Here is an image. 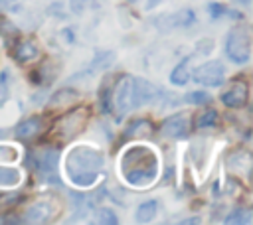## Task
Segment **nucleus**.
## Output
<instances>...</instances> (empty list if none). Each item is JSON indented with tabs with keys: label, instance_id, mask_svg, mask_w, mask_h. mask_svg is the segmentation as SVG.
Instances as JSON below:
<instances>
[{
	"label": "nucleus",
	"instance_id": "1",
	"mask_svg": "<svg viewBox=\"0 0 253 225\" xmlns=\"http://www.w3.org/2000/svg\"><path fill=\"white\" fill-rule=\"evenodd\" d=\"M121 172L126 184L134 188H146L158 176V156L148 146L134 144L125 150L121 158Z\"/></svg>",
	"mask_w": 253,
	"mask_h": 225
},
{
	"label": "nucleus",
	"instance_id": "2",
	"mask_svg": "<svg viewBox=\"0 0 253 225\" xmlns=\"http://www.w3.org/2000/svg\"><path fill=\"white\" fill-rule=\"evenodd\" d=\"M105 158L97 148L79 144L71 148L65 156V174L71 184L77 188H89L97 182L99 172L103 170Z\"/></svg>",
	"mask_w": 253,
	"mask_h": 225
},
{
	"label": "nucleus",
	"instance_id": "3",
	"mask_svg": "<svg viewBox=\"0 0 253 225\" xmlns=\"http://www.w3.org/2000/svg\"><path fill=\"white\" fill-rule=\"evenodd\" d=\"M225 55L235 65H245L251 59V30L247 24L233 26L225 36Z\"/></svg>",
	"mask_w": 253,
	"mask_h": 225
},
{
	"label": "nucleus",
	"instance_id": "4",
	"mask_svg": "<svg viewBox=\"0 0 253 225\" xmlns=\"http://www.w3.org/2000/svg\"><path fill=\"white\" fill-rule=\"evenodd\" d=\"M192 79L202 87H219L225 79V67L217 59H210L192 69Z\"/></svg>",
	"mask_w": 253,
	"mask_h": 225
},
{
	"label": "nucleus",
	"instance_id": "5",
	"mask_svg": "<svg viewBox=\"0 0 253 225\" xmlns=\"http://www.w3.org/2000/svg\"><path fill=\"white\" fill-rule=\"evenodd\" d=\"M194 22H196V12L192 8H182L172 14H160L154 20L158 32H162V34H168L172 30H186V28L194 26Z\"/></svg>",
	"mask_w": 253,
	"mask_h": 225
},
{
	"label": "nucleus",
	"instance_id": "6",
	"mask_svg": "<svg viewBox=\"0 0 253 225\" xmlns=\"http://www.w3.org/2000/svg\"><path fill=\"white\" fill-rule=\"evenodd\" d=\"M113 109H117L119 116L126 114L132 109V77L123 75L113 85Z\"/></svg>",
	"mask_w": 253,
	"mask_h": 225
},
{
	"label": "nucleus",
	"instance_id": "7",
	"mask_svg": "<svg viewBox=\"0 0 253 225\" xmlns=\"http://www.w3.org/2000/svg\"><path fill=\"white\" fill-rule=\"evenodd\" d=\"M190 112H176L168 118L162 120V124L158 126V132L166 138H186L190 136Z\"/></svg>",
	"mask_w": 253,
	"mask_h": 225
},
{
	"label": "nucleus",
	"instance_id": "8",
	"mask_svg": "<svg viewBox=\"0 0 253 225\" xmlns=\"http://www.w3.org/2000/svg\"><path fill=\"white\" fill-rule=\"evenodd\" d=\"M57 166H59V152L55 148H47L43 150L36 160H34V168L36 172L47 180V182H55L59 184V176H57Z\"/></svg>",
	"mask_w": 253,
	"mask_h": 225
},
{
	"label": "nucleus",
	"instance_id": "9",
	"mask_svg": "<svg viewBox=\"0 0 253 225\" xmlns=\"http://www.w3.org/2000/svg\"><path fill=\"white\" fill-rule=\"evenodd\" d=\"M87 124V111L85 109H75L71 111L69 114H65L57 126H55V132L61 136V138H73L77 132L83 130V126Z\"/></svg>",
	"mask_w": 253,
	"mask_h": 225
},
{
	"label": "nucleus",
	"instance_id": "10",
	"mask_svg": "<svg viewBox=\"0 0 253 225\" xmlns=\"http://www.w3.org/2000/svg\"><path fill=\"white\" fill-rule=\"evenodd\" d=\"M160 87L142 77H132V109L158 101Z\"/></svg>",
	"mask_w": 253,
	"mask_h": 225
},
{
	"label": "nucleus",
	"instance_id": "11",
	"mask_svg": "<svg viewBox=\"0 0 253 225\" xmlns=\"http://www.w3.org/2000/svg\"><path fill=\"white\" fill-rule=\"evenodd\" d=\"M247 99H249V87L245 81H237L233 83L227 91H223L219 95V101L227 107V109H241L247 105Z\"/></svg>",
	"mask_w": 253,
	"mask_h": 225
},
{
	"label": "nucleus",
	"instance_id": "12",
	"mask_svg": "<svg viewBox=\"0 0 253 225\" xmlns=\"http://www.w3.org/2000/svg\"><path fill=\"white\" fill-rule=\"evenodd\" d=\"M55 213H57V205L51 199H42V201H36L26 211V221H30V223H45V221H51Z\"/></svg>",
	"mask_w": 253,
	"mask_h": 225
},
{
	"label": "nucleus",
	"instance_id": "13",
	"mask_svg": "<svg viewBox=\"0 0 253 225\" xmlns=\"http://www.w3.org/2000/svg\"><path fill=\"white\" fill-rule=\"evenodd\" d=\"M42 124H43L42 116L40 114H32V116L20 120L16 124V128H14V132H16L18 138H32V136H36L42 130Z\"/></svg>",
	"mask_w": 253,
	"mask_h": 225
},
{
	"label": "nucleus",
	"instance_id": "14",
	"mask_svg": "<svg viewBox=\"0 0 253 225\" xmlns=\"http://www.w3.org/2000/svg\"><path fill=\"white\" fill-rule=\"evenodd\" d=\"M38 55H40V47H38L36 41H32V39H22V41H18L16 47H14V59L20 61V63L34 61Z\"/></svg>",
	"mask_w": 253,
	"mask_h": 225
},
{
	"label": "nucleus",
	"instance_id": "15",
	"mask_svg": "<svg viewBox=\"0 0 253 225\" xmlns=\"http://www.w3.org/2000/svg\"><path fill=\"white\" fill-rule=\"evenodd\" d=\"M192 55H186L178 65H174V69H172V73H170V83L172 85H176V87H184L188 81H190V73H192V69H190V63H192Z\"/></svg>",
	"mask_w": 253,
	"mask_h": 225
},
{
	"label": "nucleus",
	"instance_id": "16",
	"mask_svg": "<svg viewBox=\"0 0 253 225\" xmlns=\"http://www.w3.org/2000/svg\"><path fill=\"white\" fill-rule=\"evenodd\" d=\"M156 211H158V201L156 199H146L136 207L134 219H136V223H148V221L154 219Z\"/></svg>",
	"mask_w": 253,
	"mask_h": 225
},
{
	"label": "nucleus",
	"instance_id": "17",
	"mask_svg": "<svg viewBox=\"0 0 253 225\" xmlns=\"http://www.w3.org/2000/svg\"><path fill=\"white\" fill-rule=\"evenodd\" d=\"M208 14H210V18H213V20H217V18H237V20L243 18L241 12L231 10L229 6L221 4V2H210V4H208Z\"/></svg>",
	"mask_w": 253,
	"mask_h": 225
},
{
	"label": "nucleus",
	"instance_id": "18",
	"mask_svg": "<svg viewBox=\"0 0 253 225\" xmlns=\"http://www.w3.org/2000/svg\"><path fill=\"white\" fill-rule=\"evenodd\" d=\"M113 61H115V51H109V49L97 51L95 59L91 61V65L83 73H93V71H99V69H107V67H111Z\"/></svg>",
	"mask_w": 253,
	"mask_h": 225
},
{
	"label": "nucleus",
	"instance_id": "19",
	"mask_svg": "<svg viewBox=\"0 0 253 225\" xmlns=\"http://www.w3.org/2000/svg\"><path fill=\"white\" fill-rule=\"evenodd\" d=\"M79 99V93L71 87H65V89H59L51 99H49V107H59V105H71L73 101Z\"/></svg>",
	"mask_w": 253,
	"mask_h": 225
},
{
	"label": "nucleus",
	"instance_id": "20",
	"mask_svg": "<svg viewBox=\"0 0 253 225\" xmlns=\"http://www.w3.org/2000/svg\"><path fill=\"white\" fill-rule=\"evenodd\" d=\"M223 223H227V225H235V223L237 225H245V223H251V211L247 207H235V209H231L225 215Z\"/></svg>",
	"mask_w": 253,
	"mask_h": 225
},
{
	"label": "nucleus",
	"instance_id": "21",
	"mask_svg": "<svg viewBox=\"0 0 253 225\" xmlns=\"http://www.w3.org/2000/svg\"><path fill=\"white\" fill-rule=\"evenodd\" d=\"M20 170L18 168H8V166H0V186L10 188L16 186L20 182Z\"/></svg>",
	"mask_w": 253,
	"mask_h": 225
},
{
	"label": "nucleus",
	"instance_id": "22",
	"mask_svg": "<svg viewBox=\"0 0 253 225\" xmlns=\"http://www.w3.org/2000/svg\"><path fill=\"white\" fill-rule=\"evenodd\" d=\"M140 130H146L148 134L154 130V126L150 124V120H146V118H134L128 126H126V130H125V136L126 138H132L136 132H140Z\"/></svg>",
	"mask_w": 253,
	"mask_h": 225
},
{
	"label": "nucleus",
	"instance_id": "23",
	"mask_svg": "<svg viewBox=\"0 0 253 225\" xmlns=\"http://www.w3.org/2000/svg\"><path fill=\"white\" fill-rule=\"evenodd\" d=\"M95 221L103 223V225H117L119 217L111 207H99V209H95Z\"/></svg>",
	"mask_w": 253,
	"mask_h": 225
},
{
	"label": "nucleus",
	"instance_id": "24",
	"mask_svg": "<svg viewBox=\"0 0 253 225\" xmlns=\"http://www.w3.org/2000/svg\"><path fill=\"white\" fill-rule=\"evenodd\" d=\"M217 120H219V114H217V111H213V109H208L206 112H202V114L198 116V122H196V126H198V128H211V126H215V124H217Z\"/></svg>",
	"mask_w": 253,
	"mask_h": 225
},
{
	"label": "nucleus",
	"instance_id": "25",
	"mask_svg": "<svg viewBox=\"0 0 253 225\" xmlns=\"http://www.w3.org/2000/svg\"><path fill=\"white\" fill-rule=\"evenodd\" d=\"M99 103H101V111L103 112H111L113 111V89L109 85H103L99 91Z\"/></svg>",
	"mask_w": 253,
	"mask_h": 225
},
{
	"label": "nucleus",
	"instance_id": "26",
	"mask_svg": "<svg viewBox=\"0 0 253 225\" xmlns=\"http://www.w3.org/2000/svg\"><path fill=\"white\" fill-rule=\"evenodd\" d=\"M184 101L186 103H190V105H198V107H202V105H208V103H211V97H210V93H206V91H192V93H188L186 97H184Z\"/></svg>",
	"mask_w": 253,
	"mask_h": 225
},
{
	"label": "nucleus",
	"instance_id": "27",
	"mask_svg": "<svg viewBox=\"0 0 253 225\" xmlns=\"http://www.w3.org/2000/svg\"><path fill=\"white\" fill-rule=\"evenodd\" d=\"M213 49V39H200L198 43H196V53H202V55H208L210 51Z\"/></svg>",
	"mask_w": 253,
	"mask_h": 225
},
{
	"label": "nucleus",
	"instance_id": "28",
	"mask_svg": "<svg viewBox=\"0 0 253 225\" xmlns=\"http://www.w3.org/2000/svg\"><path fill=\"white\" fill-rule=\"evenodd\" d=\"M126 2L132 4V6H136V8H140V10H152V8L158 6L160 0H126Z\"/></svg>",
	"mask_w": 253,
	"mask_h": 225
},
{
	"label": "nucleus",
	"instance_id": "29",
	"mask_svg": "<svg viewBox=\"0 0 253 225\" xmlns=\"http://www.w3.org/2000/svg\"><path fill=\"white\" fill-rule=\"evenodd\" d=\"M6 99H8V75L6 71H2L0 73V105L6 103Z\"/></svg>",
	"mask_w": 253,
	"mask_h": 225
},
{
	"label": "nucleus",
	"instance_id": "30",
	"mask_svg": "<svg viewBox=\"0 0 253 225\" xmlns=\"http://www.w3.org/2000/svg\"><path fill=\"white\" fill-rule=\"evenodd\" d=\"M22 199H24V195H22V193H18V195H16V193L2 195V197H0V205H2V207H4V205H16V203H20Z\"/></svg>",
	"mask_w": 253,
	"mask_h": 225
},
{
	"label": "nucleus",
	"instance_id": "31",
	"mask_svg": "<svg viewBox=\"0 0 253 225\" xmlns=\"http://www.w3.org/2000/svg\"><path fill=\"white\" fill-rule=\"evenodd\" d=\"M182 223H184V225H188V223H200V219H198V217H192V219H182Z\"/></svg>",
	"mask_w": 253,
	"mask_h": 225
},
{
	"label": "nucleus",
	"instance_id": "32",
	"mask_svg": "<svg viewBox=\"0 0 253 225\" xmlns=\"http://www.w3.org/2000/svg\"><path fill=\"white\" fill-rule=\"evenodd\" d=\"M235 2H237V4H243V6H247L251 0H235Z\"/></svg>",
	"mask_w": 253,
	"mask_h": 225
},
{
	"label": "nucleus",
	"instance_id": "33",
	"mask_svg": "<svg viewBox=\"0 0 253 225\" xmlns=\"http://www.w3.org/2000/svg\"><path fill=\"white\" fill-rule=\"evenodd\" d=\"M4 2H14V0H0V6H2Z\"/></svg>",
	"mask_w": 253,
	"mask_h": 225
}]
</instances>
